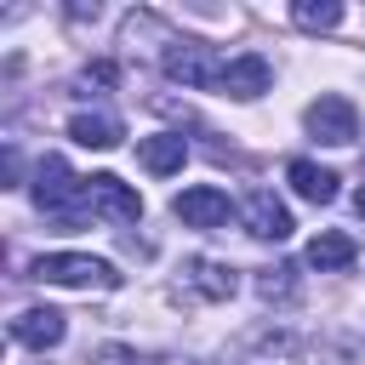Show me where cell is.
I'll list each match as a JSON object with an SVG mask.
<instances>
[{
  "label": "cell",
  "mask_w": 365,
  "mask_h": 365,
  "mask_svg": "<svg viewBox=\"0 0 365 365\" xmlns=\"http://www.w3.org/2000/svg\"><path fill=\"white\" fill-rule=\"evenodd\" d=\"M34 205H40L51 222L80 228V222L91 217V211H86V177H74L63 154H46V160L34 165Z\"/></svg>",
  "instance_id": "cell-1"
},
{
  "label": "cell",
  "mask_w": 365,
  "mask_h": 365,
  "mask_svg": "<svg viewBox=\"0 0 365 365\" xmlns=\"http://www.w3.org/2000/svg\"><path fill=\"white\" fill-rule=\"evenodd\" d=\"M34 279H46V285H68V291H114V285H120L114 262H103V257H80V251H51V257H40V262H34Z\"/></svg>",
  "instance_id": "cell-2"
},
{
  "label": "cell",
  "mask_w": 365,
  "mask_h": 365,
  "mask_svg": "<svg viewBox=\"0 0 365 365\" xmlns=\"http://www.w3.org/2000/svg\"><path fill=\"white\" fill-rule=\"evenodd\" d=\"M302 125H308V137H314V143L348 148V143L359 137V108H354L348 97H314V103H308V114H302Z\"/></svg>",
  "instance_id": "cell-3"
},
{
  "label": "cell",
  "mask_w": 365,
  "mask_h": 365,
  "mask_svg": "<svg viewBox=\"0 0 365 365\" xmlns=\"http://www.w3.org/2000/svg\"><path fill=\"white\" fill-rule=\"evenodd\" d=\"M86 211L108 217V222H137L143 217V194L131 182H120L114 171H97V177H86Z\"/></svg>",
  "instance_id": "cell-4"
},
{
  "label": "cell",
  "mask_w": 365,
  "mask_h": 365,
  "mask_svg": "<svg viewBox=\"0 0 365 365\" xmlns=\"http://www.w3.org/2000/svg\"><path fill=\"white\" fill-rule=\"evenodd\" d=\"M165 74L182 80V86H217L222 80V63L211 57L205 40H171L165 46Z\"/></svg>",
  "instance_id": "cell-5"
},
{
  "label": "cell",
  "mask_w": 365,
  "mask_h": 365,
  "mask_svg": "<svg viewBox=\"0 0 365 365\" xmlns=\"http://www.w3.org/2000/svg\"><path fill=\"white\" fill-rule=\"evenodd\" d=\"M171 211H177V222H182V228H222V222L234 217L228 194H222V188H211V182L182 188V194L171 200Z\"/></svg>",
  "instance_id": "cell-6"
},
{
  "label": "cell",
  "mask_w": 365,
  "mask_h": 365,
  "mask_svg": "<svg viewBox=\"0 0 365 365\" xmlns=\"http://www.w3.org/2000/svg\"><path fill=\"white\" fill-rule=\"evenodd\" d=\"M268 80H274L268 57H257V51H240V57H228V63H222V80H217V91H228V97L251 103V97H262V91H268Z\"/></svg>",
  "instance_id": "cell-7"
},
{
  "label": "cell",
  "mask_w": 365,
  "mask_h": 365,
  "mask_svg": "<svg viewBox=\"0 0 365 365\" xmlns=\"http://www.w3.org/2000/svg\"><path fill=\"white\" fill-rule=\"evenodd\" d=\"M63 331H68V319H63L57 308H23V314L11 319V342H17V348H34V354L57 348Z\"/></svg>",
  "instance_id": "cell-8"
},
{
  "label": "cell",
  "mask_w": 365,
  "mask_h": 365,
  "mask_svg": "<svg viewBox=\"0 0 365 365\" xmlns=\"http://www.w3.org/2000/svg\"><path fill=\"white\" fill-rule=\"evenodd\" d=\"M245 228H251L257 240H285L297 222H291L285 200H274V188H251V200H245Z\"/></svg>",
  "instance_id": "cell-9"
},
{
  "label": "cell",
  "mask_w": 365,
  "mask_h": 365,
  "mask_svg": "<svg viewBox=\"0 0 365 365\" xmlns=\"http://www.w3.org/2000/svg\"><path fill=\"white\" fill-rule=\"evenodd\" d=\"M182 285L194 291V297H205V302H222V297H234V268L228 262H211V257H188L182 262Z\"/></svg>",
  "instance_id": "cell-10"
},
{
  "label": "cell",
  "mask_w": 365,
  "mask_h": 365,
  "mask_svg": "<svg viewBox=\"0 0 365 365\" xmlns=\"http://www.w3.org/2000/svg\"><path fill=\"white\" fill-rule=\"evenodd\" d=\"M137 160H143V171L171 177V171H182L188 143H182V131H160V137H143V143H137Z\"/></svg>",
  "instance_id": "cell-11"
},
{
  "label": "cell",
  "mask_w": 365,
  "mask_h": 365,
  "mask_svg": "<svg viewBox=\"0 0 365 365\" xmlns=\"http://www.w3.org/2000/svg\"><path fill=\"white\" fill-rule=\"evenodd\" d=\"M285 177H291V188H297L308 205H331V200H336V171L319 165V160H291Z\"/></svg>",
  "instance_id": "cell-12"
},
{
  "label": "cell",
  "mask_w": 365,
  "mask_h": 365,
  "mask_svg": "<svg viewBox=\"0 0 365 365\" xmlns=\"http://www.w3.org/2000/svg\"><path fill=\"white\" fill-rule=\"evenodd\" d=\"M68 137H74L80 148H114V143H120V120H114V114H74V120H68Z\"/></svg>",
  "instance_id": "cell-13"
},
{
  "label": "cell",
  "mask_w": 365,
  "mask_h": 365,
  "mask_svg": "<svg viewBox=\"0 0 365 365\" xmlns=\"http://www.w3.org/2000/svg\"><path fill=\"white\" fill-rule=\"evenodd\" d=\"M308 262H314L319 274L348 268V262H354V240H348V234H336V228H325V234H314V240H308Z\"/></svg>",
  "instance_id": "cell-14"
},
{
  "label": "cell",
  "mask_w": 365,
  "mask_h": 365,
  "mask_svg": "<svg viewBox=\"0 0 365 365\" xmlns=\"http://www.w3.org/2000/svg\"><path fill=\"white\" fill-rule=\"evenodd\" d=\"M257 297H262V302H291V297H297V268H291V262L262 268V274H257Z\"/></svg>",
  "instance_id": "cell-15"
},
{
  "label": "cell",
  "mask_w": 365,
  "mask_h": 365,
  "mask_svg": "<svg viewBox=\"0 0 365 365\" xmlns=\"http://www.w3.org/2000/svg\"><path fill=\"white\" fill-rule=\"evenodd\" d=\"M291 17H297L302 29H314V34H325V29H336V23H342V6H336V0H297V6H291Z\"/></svg>",
  "instance_id": "cell-16"
},
{
  "label": "cell",
  "mask_w": 365,
  "mask_h": 365,
  "mask_svg": "<svg viewBox=\"0 0 365 365\" xmlns=\"http://www.w3.org/2000/svg\"><path fill=\"white\" fill-rule=\"evenodd\" d=\"M80 86H86V91H91V86H97V91H103V86H114V63H91V68L80 74Z\"/></svg>",
  "instance_id": "cell-17"
},
{
  "label": "cell",
  "mask_w": 365,
  "mask_h": 365,
  "mask_svg": "<svg viewBox=\"0 0 365 365\" xmlns=\"http://www.w3.org/2000/svg\"><path fill=\"white\" fill-rule=\"evenodd\" d=\"M354 205H359V217H365V182H359V194H354Z\"/></svg>",
  "instance_id": "cell-18"
}]
</instances>
